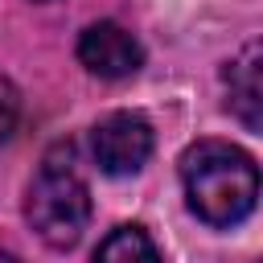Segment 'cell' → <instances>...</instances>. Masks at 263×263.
Here are the masks:
<instances>
[{
	"label": "cell",
	"mask_w": 263,
	"mask_h": 263,
	"mask_svg": "<svg viewBox=\"0 0 263 263\" xmlns=\"http://www.w3.org/2000/svg\"><path fill=\"white\" fill-rule=\"evenodd\" d=\"M181 185L189 210L205 226H238L259 201V164L226 140H201L181 156Z\"/></svg>",
	"instance_id": "6da1fadb"
},
{
	"label": "cell",
	"mask_w": 263,
	"mask_h": 263,
	"mask_svg": "<svg viewBox=\"0 0 263 263\" xmlns=\"http://www.w3.org/2000/svg\"><path fill=\"white\" fill-rule=\"evenodd\" d=\"M25 218H29L33 234L53 251H70L82 238V230L90 222V189L74 164L70 144H58L41 160V168L29 185V197H25Z\"/></svg>",
	"instance_id": "7a4b0ae2"
},
{
	"label": "cell",
	"mask_w": 263,
	"mask_h": 263,
	"mask_svg": "<svg viewBox=\"0 0 263 263\" xmlns=\"http://www.w3.org/2000/svg\"><path fill=\"white\" fill-rule=\"evenodd\" d=\"M90 152H95V164L107 173V177H127V173H140L144 160L152 156V127L144 115L136 111H115L107 119L95 123L90 132Z\"/></svg>",
	"instance_id": "3957f363"
},
{
	"label": "cell",
	"mask_w": 263,
	"mask_h": 263,
	"mask_svg": "<svg viewBox=\"0 0 263 263\" xmlns=\"http://www.w3.org/2000/svg\"><path fill=\"white\" fill-rule=\"evenodd\" d=\"M78 62H82L90 74H99V78H127V74L140 70L144 49H140V41H136L123 25H115V21H95V25H86L82 37H78Z\"/></svg>",
	"instance_id": "277c9868"
},
{
	"label": "cell",
	"mask_w": 263,
	"mask_h": 263,
	"mask_svg": "<svg viewBox=\"0 0 263 263\" xmlns=\"http://www.w3.org/2000/svg\"><path fill=\"white\" fill-rule=\"evenodd\" d=\"M259 45L251 41L230 66H226V107L251 127V132H259V123H263V78H259Z\"/></svg>",
	"instance_id": "5b68a950"
},
{
	"label": "cell",
	"mask_w": 263,
	"mask_h": 263,
	"mask_svg": "<svg viewBox=\"0 0 263 263\" xmlns=\"http://www.w3.org/2000/svg\"><path fill=\"white\" fill-rule=\"evenodd\" d=\"M90 263H160V251L144 226H115Z\"/></svg>",
	"instance_id": "8992f818"
},
{
	"label": "cell",
	"mask_w": 263,
	"mask_h": 263,
	"mask_svg": "<svg viewBox=\"0 0 263 263\" xmlns=\"http://www.w3.org/2000/svg\"><path fill=\"white\" fill-rule=\"evenodd\" d=\"M16 123H21V95L8 78H0V144L12 140Z\"/></svg>",
	"instance_id": "52a82bcc"
},
{
	"label": "cell",
	"mask_w": 263,
	"mask_h": 263,
	"mask_svg": "<svg viewBox=\"0 0 263 263\" xmlns=\"http://www.w3.org/2000/svg\"><path fill=\"white\" fill-rule=\"evenodd\" d=\"M0 263H16V259H12V255H4V251H0Z\"/></svg>",
	"instance_id": "ba28073f"
},
{
	"label": "cell",
	"mask_w": 263,
	"mask_h": 263,
	"mask_svg": "<svg viewBox=\"0 0 263 263\" xmlns=\"http://www.w3.org/2000/svg\"><path fill=\"white\" fill-rule=\"evenodd\" d=\"M37 4H49V0H37Z\"/></svg>",
	"instance_id": "9c48e42d"
}]
</instances>
